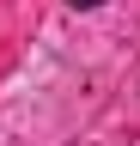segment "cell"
Segmentation results:
<instances>
[{
	"label": "cell",
	"instance_id": "6da1fadb",
	"mask_svg": "<svg viewBox=\"0 0 140 146\" xmlns=\"http://www.w3.org/2000/svg\"><path fill=\"white\" fill-rule=\"evenodd\" d=\"M67 6H79V12H92V6H104V0H67Z\"/></svg>",
	"mask_w": 140,
	"mask_h": 146
}]
</instances>
